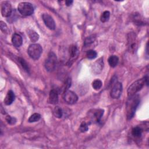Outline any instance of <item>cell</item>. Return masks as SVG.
<instances>
[{"label": "cell", "mask_w": 149, "mask_h": 149, "mask_svg": "<svg viewBox=\"0 0 149 149\" xmlns=\"http://www.w3.org/2000/svg\"><path fill=\"white\" fill-rule=\"evenodd\" d=\"M96 39V37L94 36H91L89 37H88L85 41V46L89 45L92 43H93Z\"/></svg>", "instance_id": "25"}, {"label": "cell", "mask_w": 149, "mask_h": 149, "mask_svg": "<svg viewBox=\"0 0 149 149\" xmlns=\"http://www.w3.org/2000/svg\"><path fill=\"white\" fill-rule=\"evenodd\" d=\"M6 121L10 125H14L17 122V119L11 116H7L6 118Z\"/></svg>", "instance_id": "27"}, {"label": "cell", "mask_w": 149, "mask_h": 149, "mask_svg": "<svg viewBox=\"0 0 149 149\" xmlns=\"http://www.w3.org/2000/svg\"><path fill=\"white\" fill-rule=\"evenodd\" d=\"M42 52V47L39 44H32L28 49V53L29 57L34 60L38 59L40 57Z\"/></svg>", "instance_id": "3"}, {"label": "cell", "mask_w": 149, "mask_h": 149, "mask_svg": "<svg viewBox=\"0 0 149 149\" xmlns=\"http://www.w3.org/2000/svg\"><path fill=\"white\" fill-rule=\"evenodd\" d=\"M97 52L93 50H89L86 53L87 58L89 59H93L96 58L97 57Z\"/></svg>", "instance_id": "23"}, {"label": "cell", "mask_w": 149, "mask_h": 149, "mask_svg": "<svg viewBox=\"0 0 149 149\" xmlns=\"http://www.w3.org/2000/svg\"><path fill=\"white\" fill-rule=\"evenodd\" d=\"M0 28H1V31L3 32L4 33L8 30V27H7L6 23L5 22H4L3 21L0 22Z\"/></svg>", "instance_id": "28"}, {"label": "cell", "mask_w": 149, "mask_h": 149, "mask_svg": "<svg viewBox=\"0 0 149 149\" xmlns=\"http://www.w3.org/2000/svg\"><path fill=\"white\" fill-rule=\"evenodd\" d=\"M63 99L64 101L68 104H75L78 100V97L77 94L72 91L68 90L64 92L63 95Z\"/></svg>", "instance_id": "6"}, {"label": "cell", "mask_w": 149, "mask_h": 149, "mask_svg": "<svg viewBox=\"0 0 149 149\" xmlns=\"http://www.w3.org/2000/svg\"><path fill=\"white\" fill-rule=\"evenodd\" d=\"M110 17V12L108 11H104V12H103V14L101 15V17H100L101 22L103 23L107 22V21H108Z\"/></svg>", "instance_id": "19"}, {"label": "cell", "mask_w": 149, "mask_h": 149, "mask_svg": "<svg viewBox=\"0 0 149 149\" xmlns=\"http://www.w3.org/2000/svg\"><path fill=\"white\" fill-rule=\"evenodd\" d=\"M88 129H89V127H88V125L85 122H83L81 126H80V128H79V130L81 132H86L88 130Z\"/></svg>", "instance_id": "26"}, {"label": "cell", "mask_w": 149, "mask_h": 149, "mask_svg": "<svg viewBox=\"0 0 149 149\" xmlns=\"http://www.w3.org/2000/svg\"><path fill=\"white\" fill-rule=\"evenodd\" d=\"M104 114V110H97L92 115V119L96 122H100L101 119Z\"/></svg>", "instance_id": "13"}, {"label": "cell", "mask_w": 149, "mask_h": 149, "mask_svg": "<svg viewBox=\"0 0 149 149\" xmlns=\"http://www.w3.org/2000/svg\"><path fill=\"white\" fill-rule=\"evenodd\" d=\"M57 58L56 55L53 52H50L48 55L47 58L45 61V68L48 72L53 71L56 67Z\"/></svg>", "instance_id": "5"}, {"label": "cell", "mask_w": 149, "mask_h": 149, "mask_svg": "<svg viewBox=\"0 0 149 149\" xmlns=\"http://www.w3.org/2000/svg\"><path fill=\"white\" fill-rule=\"evenodd\" d=\"M122 92V85L120 82H117L111 91V97L112 99H117L120 97Z\"/></svg>", "instance_id": "7"}, {"label": "cell", "mask_w": 149, "mask_h": 149, "mask_svg": "<svg viewBox=\"0 0 149 149\" xmlns=\"http://www.w3.org/2000/svg\"><path fill=\"white\" fill-rule=\"evenodd\" d=\"M70 85H71V79H70V78H68V79H67V80L66 81L65 83L64 92L68 90V88L69 87H70Z\"/></svg>", "instance_id": "29"}, {"label": "cell", "mask_w": 149, "mask_h": 149, "mask_svg": "<svg viewBox=\"0 0 149 149\" xmlns=\"http://www.w3.org/2000/svg\"><path fill=\"white\" fill-rule=\"evenodd\" d=\"M103 83L99 79H96L92 83V86L95 90H99L101 89Z\"/></svg>", "instance_id": "22"}, {"label": "cell", "mask_w": 149, "mask_h": 149, "mask_svg": "<svg viewBox=\"0 0 149 149\" xmlns=\"http://www.w3.org/2000/svg\"><path fill=\"white\" fill-rule=\"evenodd\" d=\"M12 43L13 45L16 47H21L23 43L22 36L18 33L14 34L12 37Z\"/></svg>", "instance_id": "10"}, {"label": "cell", "mask_w": 149, "mask_h": 149, "mask_svg": "<svg viewBox=\"0 0 149 149\" xmlns=\"http://www.w3.org/2000/svg\"><path fill=\"white\" fill-rule=\"evenodd\" d=\"M72 3H73V1H69H69H65V4L67 6H71L72 4Z\"/></svg>", "instance_id": "30"}, {"label": "cell", "mask_w": 149, "mask_h": 149, "mask_svg": "<svg viewBox=\"0 0 149 149\" xmlns=\"http://www.w3.org/2000/svg\"><path fill=\"white\" fill-rule=\"evenodd\" d=\"M78 50L76 46H72L69 48V55L71 58H74L78 55Z\"/></svg>", "instance_id": "18"}, {"label": "cell", "mask_w": 149, "mask_h": 149, "mask_svg": "<svg viewBox=\"0 0 149 149\" xmlns=\"http://www.w3.org/2000/svg\"><path fill=\"white\" fill-rule=\"evenodd\" d=\"M58 102V94L56 90L52 89L50 92L49 103L51 104H56Z\"/></svg>", "instance_id": "11"}, {"label": "cell", "mask_w": 149, "mask_h": 149, "mask_svg": "<svg viewBox=\"0 0 149 149\" xmlns=\"http://www.w3.org/2000/svg\"><path fill=\"white\" fill-rule=\"evenodd\" d=\"M93 67H94L93 70L95 73H100L102 69L103 68V61L102 58H100L97 61H96L94 64Z\"/></svg>", "instance_id": "15"}, {"label": "cell", "mask_w": 149, "mask_h": 149, "mask_svg": "<svg viewBox=\"0 0 149 149\" xmlns=\"http://www.w3.org/2000/svg\"><path fill=\"white\" fill-rule=\"evenodd\" d=\"M42 18L45 25L50 30H54L55 29V23L51 16L48 14H43Z\"/></svg>", "instance_id": "8"}, {"label": "cell", "mask_w": 149, "mask_h": 149, "mask_svg": "<svg viewBox=\"0 0 149 149\" xmlns=\"http://www.w3.org/2000/svg\"><path fill=\"white\" fill-rule=\"evenodd\" d=\"M18 60H19V62H20L21 65L23 67V68L25 69V70L28 73L29 72V70H30L29 67V66H28V63L26 62V61H25L24 59L22 58H19Z\"/></svg>", "instance_id": "24"}, {"label": "cell", "mask_w": 149, "mask_h": 149, "mask_svg": "<svg viewBox=\"0 0 149 149\" xmlns=\"http://www.w3.org/2000/svg\"><path fill=\"white\" fill-rule=\"evenodd\" d=\"M18 10L21 15L24 16H30L34 12L33 5L28 2H23L19 4Z\"/></svg>", "instance_id": "4"}, {"label": "cell", "mask_w": 149, "mask_h": 149, "mask_svg": "<svg viewBox=\"0 0 149 149\" xmlns=\"http://www.w3.org/2000/svg\"><path fill=\"white\" fill-rule=\"evenodd\" d=\"M15 96L14 93L12 90L8 91V92L4 99L5 104L7 106L11 105L15 100Z\"/></svg>", "instance_id": "12"}, {"label": "cell", "mask_w": 149, "mask_h": 149, "mask_svg": "<svg viewBox=\"0 0 149 149\" xmlns=\"http://www.w3.org/2000/svg\"><path fill=\"white\" fill-rule=\"evenodd\" d=\"M140 103V100L138 96L130 97L129 100L127 103V118L128 119H131L136 112V110Z\"/></svg>", "instance_id": "2"}, {"label": "cell", "mask_w": 149, "mask_h": 149, "mask_svg": "<svg viewBox=\"0 0 149 149\" xmlns=\"http://www.w3.org/2000/svg\"><path fill=\"white\" fill-rule=\"evenodd\" d=\"M28 34L32 42H36L39 39V34L33 30L29 29L28 30Z\"/></svg>", "instance_id": "14"}, {"label": "cell", "mask_w": 149, "mask_h": 149, "mask_svg": "<svg viewBox=\"0 0 149 149\" xmlns=\"http://www.w3.org/2000/svg\"><path fill=\"white\" fill-rule=\"evenodd\" d=\"M108 63L112 68H115L117 66L118 62H119V58L117 55H111L108 58Z\"/></svg>", "instance_id": "16"}, {"label": "cell", "mask_w": 149, "mask_h": 149, "mask_svg": "<svg viewBox=\"0 0 149 149\" xmlns=\"http://www.w3.org/2000/svg\"><path fill=\"white\" fill-rule=\"evenodd\" d=\"M1 14L3 17H10L12 15V10L11 4L8 1H4L1 4Z\"/></svg>", "instance_id": "9"}, {"label": "cell", "mask_w": 149, "mask_h": 149, "mask_svg": "<svg viewBox=\"0 0 149 149\" xmlns=\"http://www.w3.org/2000/svg\"><path fill=\"white\" fill-rule=\"evenodd\" d=\"M54 116L57 118H62V109L58 107V106H57L55 107L54 110Z\"/></svg>", "instance_id": "21"}, {"label": "cell", "mask_w": 149, "mask_h": 149, "mask_svg": "<svg viewBox=\"0 0 149 149\" xmlns=\"http://www.w3.org/2000/svg\"><path fill=\"white\" fill-rule=\"evenodd\" d=\"M142 132H143V129L139 126L135 127L132 130V135L136 137H140L142 134Z\"/></svg>", "instance_id": "17"}, {"label": "cell", "mask_w": 149, "mask_h": 149, "mask_svg": "<svg viewBox=\"0 0 149 149\" xmlns=\"http://www.w3.org/2000/svg\"><path fill=\"white\" fill-rule=\"evenodd\" d=\"M41 118V115L40 114H38V113H34L33 114H32L30 118L28 119L29 122L30 123H33V122H36L39 121Z\"/></svg>", "instance_id": "20"}, {"label": "cell", "mask_w": 149, "mask_h": 149, "mask_svg": "<svg viewBox=\"0 0 149 149\" xmlns=\"http://www.w3.org/2000/svg\"><path fill=\"white\" fill-rule=\"evenodd\" d=\"M148 76L146 75L143 78L139 79L135 82H133L128 88V96L132 97L135 95L136 93L139 92L144 86L145 84L148 85Z\"/></svg>", "instance_id": "1"}]
</instances>
